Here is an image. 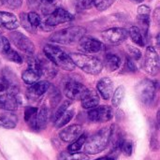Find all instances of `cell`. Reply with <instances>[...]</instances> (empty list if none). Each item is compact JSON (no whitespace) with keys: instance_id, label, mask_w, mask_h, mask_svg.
Segmentation results:
<instances>
[{"instance_id":"1","label":"cell","mask_w":160,"mask_h":160,"mask_svg":"<svg viewBox=\"0 0 160 160\" xmlns=\"http://www.w3.org/2000/svg\"><path fill=\"white\" fill-rule=\"evenodd\" d=\"M111 128H103L89 138L87 137L82 146L84 152L88 155H97L104 151L111 142Z\"/></svg>"},{"instance_id":"2","label":"cell","mask_w":160,"mask_h":160,"mask_svg":"<svg viewBox=\"0 0 160 160\" xmlns=\"http://www.w3.org/2000/svg\"><path fill=\"white\" fill-rule=\"evenodd\" d=\"M75 67H78L85 73L98 75L103 69V63L97 57L84 53H70L68 54Z\"/></svg>"},{"instance_id":"3","label":"cell","mask_w":160,"mask_h":160,"mask_svg":"<svg viewBox=\"0 0 160 160\" xmlns=\"http://www.w3.org/2000/svg\"><path fill=\"white\" fill-rule=\"evenodd\" d=\"M85 28L82 26H71L54 32L50 37V40L58 44H72L79 42L80 39L85 36Z\"/></svg>"},{"instance_id":"4","label":"cell","mask_w":160,"mask_h":160,"mask_svg":"<svg viewBox=\"0 0 160 160\" xmlns=\"http://www.w3.org/2000/svg\"><path fill=\"white\" fill-rule=\"evenodd\" d=\"M43 51L47 58L60 68L68 71H71L75 68V65L73 64L69 55L62 49L53 45H46Z\"/></svg>"},{"instance_id":"5","label":"cell","mask_w":160,"mask_h":160,"mask_svg":"<svg viewBox=\"0 0 160 160\" xmlns=\"http://www.w3.org/2000/svg\"><path fill=\"white\" fill-rule=\"evenodd\" d=\"M156 84L153 81L142 80L136 86V93L139 99L144 105H151L156 98Z\"/></svg>"},{"instance_id":"6","label":"cell","mask_w":160,"mask_h":160,"mask_svg":"<svg viewBox=\"0 0 160 160\" xmlns=\"http://www.w3.org/2000/svg\"><path fill=\"white\" fill-rule=\"evenodd\" d=\"M143 69L150 75L156 76L159 71V57L154 47H147L143 57Z\"/></svg>"},{"instance_id":"7","label":"cell","mask_w":160,"mask_h":160,"mask_svg":"<svg viewBox=\"0 0 160 160\" xmlns=\"http://www.w3.org/2000/svg\"><path fill=\"white\" fill-rule=\"evenodd\" d=\"M89 89L85 87L82 83L70 80L68 81L64 85V92L68 98L72 100H81L87 93Z\"/></svg>"},{"instance_id":"8","label":"cell","mask_w":160,"mask_h":160,"mask_svg":"<svg viewBox=\"0 0 160 160\" xmlns=\"http://www.w3.org/2000/svg\"><path fill=\"white\" fill-rule=\"evenodd\" d=\"M103 40L111 45H119L123 43L128 37V31L125 28L114 27L105 30L101 33Z\"/></svg>"},{"instance_id":"9","label":"cell","mask_w":160,"mask_h":160,"mask_svg":"<svg viewBox=\"0 0 160 160\" xmlns=\"http://www.w3.org/2000/svg\"><path fill=\"white\" fill-rule=\"evenodd\" d=\"M10 41L17 47L19 50L27 54H33L35 52V45L30 40L29 38H27L25 35H23L21 32H11L9 35Z\"/></svg>"},{"instance_id":"10","label":"cell","mask_w":160,"mask_h":160,"mask_svg":"<svg viewBox=\"0 0 160 160\" xmlns=\"http://www.w3.org/2000/svg\"><path fill=\"white\" fill-rule=\"evenodd\" d=\"M73 20V15L62 8H55L51 12L45 19V25L49 27H53L58 24L69 22Z\"/></svg>"},{"instance_id":"11","label":"cell","mask_w":160,"mask_h":160,"mask_svg":"<svg viewBox=\"0 0 160 160\" xmlns=\"http://www.w3.org/2000/svg\"><path fill=\"white\" fill-rule=\"evenodd\" d=\"M112 117L113 112L109 106H97L88 112V118L92 122H108Z\"/></svg>"},{"instance_id":"12","label":"cell","mask_w":160,"mask_h":160,"mask_svg":"<svg viewBox=\"0 0 160 160\" xmlns=\"http://www.w3.org/2000/svg\"><path fill=\"white\" fill-rule=\"evenodd\" d=\"M48 123V109L43 106L38 109L37 113L27 122L29 127L37 131L42 130L46 128Z\"/></svg>"},{"instance_id":"13","label":"cell","mask_w":160,"mask_h":160,"mask_svg":"<svg viewBox=\"0 0 160 160\" xmlns=\"http://www.w3.org/2000/svg\"><path fill=\"white\" fill-rule=\"evenodd\" d=\"M21 105V99L18 98V96L15 93L12 92H7L6 94H3L0 96V108L8 111L13 112L16 111Z\"/></svg>"},{"instance_id":"14","label":"cell","mask_w":160,"mask_h":160,"mask_svg":"<svg viewBox=\"0 0 160 160\" xmlns=\"http://www.w3.org/2000/svg\"><path fill=\"white\" fill-rule=\"evenodd\" d=\"M80 50L87 53H97L103 49V44L99 40L90 38L83 37L79 41Z\"/></svg>"},{"instance_id":"15","label":"cell","mask_w":160,"mask_h":160,"mask_svg":"<svg viewBox=\"0 0 160 160\" xmlns=\"http://www.w3.org/2000/svg\"><path fill=\"white\" fill-rule=\"evenodd\" d=\"M82 133V127L81 125H71L68 128H63L59 137L64 142H72Z\"/></svg>"},{"instance_id":"16","label":"cell","mask_w":160,"mask_h":160,"mask_svg":"<svg viewBox=\"0 0 160 160\" xmlns=\"http://www.w3.org/2000/svg\"><path fill=\"white\" fill-rule=\"evenodd\" d=\"M97 89H98V94L101 96V98L105 100H108L111 98L113 93V82L108 77L101 78L98 82Z\"/></svg>"},{"instance_id":"17","label":"cell","mask_w":160,"mask_h":160,"mask_svg":"<svg viewBox=\"0 0 160 160\" xmlns=\"http://www.w3.org/2000/svg\"><path fill=\"white\" fill-rule=\"evenodd\" d=\"M19 21L17 17L7 11H0V26L8 30H15L19 27Z\"/></svg>"},{"instance_id":"18","label":"cell","mask_w":160,"mask_h":160,"mask_svg":"<svg viewBox=\"0 0 160 160\" xmlns=\"http://www.w3.org/2000/svg\"><path fill=\"white\" fill-rule=\"evenodd\" d=\"M18 123V118L14 113L5 112L0 114V128L6 129L15 128Z\"/></svg>"},{"instance_id":"19","label":"cell","mask_w":160,"mask_h":160,"mask_svg":"<svg viewBox=\"0 0 160 160\" xmlns=\"http://www.w3.org/2000/svg\"><path fill=\"white\" fill-rule=\"evenodd\" d=\"M50 88V82L47 81H38L33 84L30 85V87L28 88V92L32 95V96H36V97H40L42 95H44Z\"/></svg>"},{"instance_id":"20","label":"cell","mask_w":160,"mask_h":160,"mask_svg":"<svg viewBox=\"0 0 160 160\" xmlns=\"http://www.w3.org/2000/svg\"><path fill=\"white\" fill-rule=\"evenodd\" d=\"M82 106L84 109H93L98 106L99 98L94 91H88V93L81 99Z\"/></svg>"},{"instance_id":"21","label":"cell","mask_w":160,"mask_h":160,"mask_svg":"<svg viewBox=\"0 0 160 160\" xmlns=\"http://www.w3.org/2000/svg\"><path fill=\"white\" fill-rule=\"evenodd\" d=\"M105 66L109 71H111V72L115 71L121 66V59L116 54L109 53L105 57Z\"/></svg>"},{"instance_id":"22","label":"cell","mask_w":160,"mask_h":160,"mask_svg":"<svg viewBox=\"0 0 160 160\" xmlns=\"http://www.w3.org/2000/svg\"><path fill=\"white\" fill-rule=\"evenodd\" d=\"M128 35H130L131 37V39L136 43L138 44L139 46H142L143 47L144 44H145V39L143 38V35L141 31V29L137 26H132L130 27L129 31H128Z\"/></svg>"},{"instance_id":"23","label":"cell","mask_w":160,"mask_h":160,"mask_svg":"<svg viewBox=\"0 0 160 160\" xmlns=\"http://www.w3.org/2000/svg\"><path fill=\"white\" fill-rule=\"evenodd\" d=\"M58 160H88L89 158L86 154L83 153H69V152H61L58 155Z\"/></svg>"},{"instance_id":"24","label":"cell","mask_w":160,"mask_h":160,"mask_svg":"<svg viewBox=\"0 0 160 160\" xmlns=\"http://www.w3.org/2000/svg\"><path fill=\"white\" fill-rule=\"evenodd\" d=\"M75 114V111L74 109H71V110H67L61 116L59 119H57L55 122H54V126L56 128H63L64 126H66L68 122H70V120L73 118Z\"/></svg>"},{"instance_id":"25","label":"cell","mask_w":160,"mask_h":160,"mask_svg":"<svg viewBox=\"0 0 160 160\" xmlns=\"http://www.w3.org/2000/svg\"><path fill=\"white\" fill-rule=\"evenodd\" d=\"M39 78H40V76L31 68H28L22 73V79L26 84L31 85V84L37 82H38Z\"/></svg>"},{"instance_id":"26","label":"cell","mask_w":160,"mask_h":160,"mask_svg":"<svg viewBox=\"0 0 160 160\" xmlns=\"http://www.w3.org/2000/svg\"><path fill=\"white\" fill-rule=\"evenodd\" d=\"M112 104L113 107L117 108L120 106V104L122 103L124 98H125V87L123 85L118 86L115 91H113L112 95Z\"/></svg>"},{"instance_id":"27","label":"cell","mask_w":160,"mask_h":160,"mask_svg":"<svg viewBox=\"0 0 160 160\" xmlns=\"http://www.w3.org/2000/svg\"><path fill=\"white\" fill-rule=\"evenodd\" d=\"M86 139H87V135H86V134H82V135H80V136H79L75 141H73V142L68 147V152H69V153H77V152H79V151L82 148V146H83V144H84Z\"/></svg>"},{"instance_id":"28","label":"cell","mask_w":160,"mask_h":160,"mask_svg":"<svg viewBox=\"0 0 160 160\" xmlns=\"http://www.w3.org/2000/svg\"><path fill=\"white\" fill-rule=\"evenodd\" d=\"M26 15H27V20H28L29 23H30L33 27L37 28V27L41 26L42 22H41L40 16H39L37 12L31 11V12H29V13L26 14Z\"/></svg>"},{"instance_id":"29","label":"cell","mask_w":160,"mask_h":160,"mask_svg":"<svg viewBox=\"0 0 160 160\" xmlns=\"http://www.w3.org/2000/svg\"><path fill=\"white\" fill-rule=\"evenodd\" d=\"M120 150L127 156V157H130L132 155L133 152V144L132 142L127 139H124L121 145H120Z\"/></svg>"},{"instance_id":"30","label":"cell","mask_w":160,"mask_h":160,"mask_svg":"<svg viewBox=\"0 0 160 160\" xmlns=\"http://www.w3.org/2000/svg\"><path fill=\"white\" fill-rule=\"evenodd\" d=\"M76 8L80 10L91 8L94 6V0H72Z\"/></svg>"},{"instance_id":"31","label":"cell","mask_w":160,"mask_h":160,"mask_svg":"<svg viewBox=\"0 0 160 160\" xmlns=\"http://www.w3.org/2000/svg\"><path fill=\"white\" fill-rule=\"evenodd\" d=\"M116 0H94V6L97 8L98 10L103 11L109 8Z\"/></svg>"},{"instance_id":"32","label":"cell","mask_w":160,"mask_h":160,"mask_svg":"<svg viewBox=\"0 0 160 160\" xmlns=\"http://www.w3.org/2000/svg\"><path fill=\"white\" fill-rule=\"evenodd\" d=\"M5 56H6L8 60H10L11 62H14V63H16V64H22V58L21 57V55H20L16 51L12 50L11 48L6 52Z\"/></svg>"},{"instance_id":"33","label":"cell","mask_w":160,"mask_h":160,"mask_svg":"<svg viewBox=\"0 0 160 160\" xmlns=\"http://www.w3.org/2000/svg\"><path fill=\"white\" fill-rule=\"evenodd\" d=\"M69 105H70V101H69V100L64 101V102L58 107V109L56 110V112H54V114H53V116H52V121L55 122L57 119H59L60 116L68 110V108L69 107Z\"/></svg>"},{"instance_id":"34","label":"cell","mask_w":160,"mask_h":160,"mask_svg":"<svg viewBox=\"0 0 160 160\" xmlns=\"http://www.w3.org/2000/svg\"><path fill=\"white\" fill-rule=\"evenodd\" d=\"M10 49V43L6 37L0 35V54L5 55L6 52Z\"/></svg>"},{"instance_id":"35","label":"cell","mask_w":160,"mask_h":160,"mask_svg":"<svg viewBox=\"0 0 160 160\" xmlns=\"http://www.w3.org/2000/svg\"><path fill=\"white\" fill-rule=\"evenodd\" d=\"M127 51H128V54L130 55V57H132V58L135 59V60H139V59L142 57V52H141V51H140L138 48L134 47V46L128 45Z\"/></svg>"},{"instance_id":"36","label":"cell","mask_w":160,"mask_h":160,"mask_svg":"<svg viewBox=\"0 0 160 160\" xmlns=\"http://www.w3.org/2000/svg\"><path fill=\"white\" fill-rule=\"evenodd\" d=\"M20 20H21V23L22 24V26H23L24 29H26L27 31H29V32H31V33L36 32V28L33 27V26L29 23V22H28V20H27V15H26V14L22 13V14H21Z\"/></svg>"},{"instance_id":"37","label":"cell","mask_w":160,"mask_h":160,"mask_svg":"<svg viewBox=\"0 0 160 160\" xmlns=\"http://www.w3.org/2000/svg\"><path fill=\"white\" fill-rule=\"evenodd\" d=\"M38 112V108L35 107H27L24 111V121L27 123Z\"/></svg>"},{"instance_id":"38","label":"cell","mask_w":160,"mask_h":160,"mask_svg":"<svg viewBox=\"0 0 160 160\" xmlns=\"http://www.w3.org/2000/svg\"><path fill=\"white\" fill-rule=\"evenodd\" d=\"M9 88V82L4 77H0V92H8Z\"/></svg>"},{"instance_id":"39","label":"cell","mask_w":160,"mask_h":160,"mask_svg":"<svg viewBox=\"0 0 160 160\" xmlns=\"http://www.w3.org/2000/svg\"><path fill=\"white\" fill-rule=\"evenodd\" d=\"M22 0H5V4L11 8H18L22 6Z\"/></svg>"},{"instance_id":"40","label":"cell","mask_w":160,"mask_h":160,"mask_svg":"<svg viewBox=\"0 0 160 160\" xmlns=\"http://www.w3.org/2000/svg\"><path fill=\"white\" fill-rule=\"evenodd\" d=\"M150 8L147 6H140L138 8V15H150Z\"/></svg>"},{"instance_id":"41","label":"cell","mask_w":160,"mask_h":160,"mask_svg":"<svg viewBox=\"0 0 160 160\" xmlns=\"http://www.w3.org/2000/svg\"><path fill=\"white\" fill-rule=\"evenodd\" d=\"M127 68H128V69L129 71H132V72H135V71L137 70L135 64H134V63L132 62V60L129 59V58L127 59Z\"/></svg>"},{"instance_id":"42","label":"cell","mask_w":160,"mask_h":160,"mask_svg":"<svg viewBox=\"0 0 160 160\" xmlns=\"http://www.w3.org/2000/svg\"><path fill=\"white\" fill-rule=\"evenodd\" d=\"M42 2H44V3H48V4H51V3H52L54 0H41Z\"/></svg>"},{"instance_id":"43","label":"cell","mask_w":160,"mask_h":160,"mask_svg":"<svg viewBox=\"0 0 160 160\" xmlns=\"http://www.w3.org/2000/svg\"><path fill=\"white\" fill-rule=\"evenodd\" d=\"M5 4V0H0V7Z\"/></svg>"},{"instance_id":"44","label":"cell","mask_w":160,"mask_h":160,"mask_svg":"<svg viewBox=\"0 0 160 160\" xmlns=\"http://www.w3.org/2000/svg\"><path fill=\"white\" fill-rule=\"evenodd\" d=\"M133 1H135V2H138V3H140V2H142V1H144V0H133Z\"/></svg>"},{"instance_id":"45","label":"cell","mask_w":160,"mask_h":160,"mask_svg":"<svg viewBox=\"0 0 160 160\" xmlns=\"http://www.w3.org/2000/svg\"><path fill=\"white\" fill-rule=\"evenodd\" d=\"M107 160H114V159H113V158H108Z\"/></svg>"},{"instance_id":"46","label":"cell","mask_w":160,"mask_h":160,"mask_svg":"<svg viewBox=\"0 0 160 160\" xmlns=\"http://www.w3.org/2000/svg\"><path fill=\"white\" fill-rule=\"evenodd\" d=\"M1 33H2V27L0 26V35H1Z\"/></svg>"}]
</instances>
